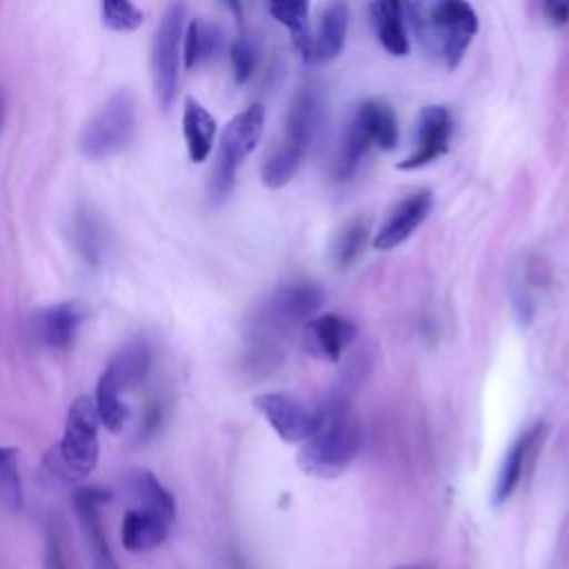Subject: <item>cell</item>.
Here are the masks:
<instances>
[{"instance_id":"6da1fadb","label":"cell","mask_w":569,"mask_h":569,"mask_svg":"<svg viewBox=\"0 0 569 569\" xmlns=\"http://www.w3.org/2000/svg\"><path fill=\"white\" fill-rule=\"evenodd\" d=\"M322 302L325 291L309 280L282 284L264 298L244 322V371L262 376L278 369L287 356L291 333L305 327Z\"/></svg>"},{"instance_id":"7a4b0ae2","label":"cell","mask_w":569,"mask_h":569,"mask_svg":"<svg viewBox=\"0 0 569 569\" xmlns=\"http://www.w3.org/2000/svg\"><path fill=\"white\" fill-rule=\"evenodd\" d=\"M320 422L316 431L302 442L298 465L307 476L336 478L340 476L362 449V425L347 398H333L318 411Z\"/></svg>"},{"instance_id":"3957f363","label":"cell","mask_w":569,"mask_h":569,"mask_svg":"<svg viewBox=\"0 0 569 569\" xmlns=\"http://www.w3.org/2000/svg\"><path fill=\"white\" fill-rule=\"evenodd\" d=\"M325 120L322 93L313 84L296 91L284 116V129L278 144L269 151L260 167V180L269 189L284 187L300 169L307 151L320 133Z\"/></svg>"},{"instance_id":"277c9868","label":"cell","mask_w":569,"mask_h":569,"mask_svg":"<svg viewBox=\"0 0 569 569\" xmlns=\"http://www.w3.org/2000/svg\"><path fill=\"white\" fill-rule=\"evenodd\" d=\"M402 7L409 13L420 44L431 56H438L449 71H453L478 33L476 9L462 0H442L433 4L418 2Z\"/></svg>"},{"instance_id":"5b68a950","label":"cell","mask_w":569,"mask_h":569,"mask_svg":"<svg viewBox=\"0 0 569 569\" xmlns=\"http://www.w3.org/2000/svg\"><path fill=\"white\" fill-rule=\"evenodd\" d=\"M149 367H151V349L140 338L122 345L109 358L104 371L98 378L96 398H93L98 418L109 431L118 433L124 427L129 418L124 393L144 380V376L149 373Z\"/></svg>"},{"instance_id":"8992f818","label":"cell","mask_w":569,"mask_h":569,"mask_svg":"<svg viewBox=\"0 0 569 569\" xmlns=\"http://www.w3.org/2000/svg\"><path fill=\"white\" fill-rule=\"evenodd\" d=\"M264 131V109L262 104H249L240 113H236L220 136V147L216 153V162L209 180V196L213 202H222L233 184L238 169L244 158L258 147Z\"/></svg>"},{"instance_id":"52a82bcc","label":"cell","mask_w":569,"mask_h":569,"mask_svg":"<svg viewBox=\"0 0 569 569\" xmlns=\"http://www.w3.org/2000/svg\"><path fill=\"white\" fill-rule=\"evenodd\" d=\"M136 96L129 89L113 91L80 133V151L89 160H102L122 151L136 133Z\"/></svg>"},{"instance_id":"ba28073f","label":"cell","mask_w":569,"mask_h":569,"mask_svg":"<svg viewBox=\"0 0 569 569\" xmlns=\"http://www.w3.org/2000/svg\"><path fill=\"white\" fill-rule=\"evenodd\" d=\"M98 409L93 398L78 396L64 420V431L58 442V469L64 478H84L89 476L100 456V442H98Z\"/></svg>"},{"instance_id":"9c48e42d","label":"cell","mask_w":569,"mask_h":569,"mask_svg":"<svg viewBox=\"0 0 569 569\" xmlns=\"http://www.w3.org/2000/svg\"><path fill=\"white\" fill-rule=\"evenodd\" d=\"M187 9L173 2L164 9L153 40H151V82L158 104L167 111L178 93L180 60H182V36H184Z\"/></svg>"},{"instance_id":"30bf717a","label":"cell","mask_w":569,"mask_h":569,"mask_svg":"<svg viewBox=\"0 0 569 569\" xmlns=\"http://www.w3.org/2000/svg\"><path fill=\"white\" fill-rule=\"evenodd\" d=\"M253 407L284 442H305L320 422L318 411L282 391L256 396Z\"/></svg>"},{"instance_id":"8fae6325","label":"cell","mask_w":569,"mask_h":569,"mask_svg":"<svg viewBox=\"0 0 569 569\" xmlns=\"http://www.w3.org/2000/svg\"><path fill=\"white\" fill-rule=\"evenodd\" d=\"M109 500H111V493L102 487H82L73 493V509L80 520L91 569H120L109 547V540L104 536L102 516H100V507L107 505Z\"/></svg>"},{"instance_id":"7c38bea8","label":"cell","mask_w":569,"mask_h":569,"mask_svg":"<svg viewBox=\"0 0 569 569\" xmlns=\"http://www.w3.org/2000/svg\"><path fill=\"white\" fill-rule=\"evenodd\" d=\"M453 118L445 104H427L416 122V149L396 164L400 171L420 169L438 160L451 140Z\"/></svg>"},{"instance_id":"4fadbf2b","label":"cell","mask_w":569,"mask_h":569,"mask_svg":"<svg viewBox=\"0 0 569 569\" xmlns=\"http://www.w3.org/2000/svg\"><path fill=\"white\" fill-rule=\"evenodd\" d=\"M433 207V193L429 189L413 191L405 196L400 202H396L385 222L378 227L371 244L378 251H389L398 244H402L431 213Z\"/></svg>"},{"instance_id":"5bb4252c","label":"cell","mask_w":569,"mask_h":569,"mask_svg":"<svg viewBox=\"0 0 569 569\" xmlns=\"http://www.w3.org/2000/svg\"><path fill=\"white\" fill-rule=\"evenodd\" d=\"M358 327L340 316V313H322L313 316L305 327H302V342L305 349L327 362H338L347 347L356 340Z\"/></svg>"},{"instance_id":"9a60e30c","label":"cell","mask_w":569,"mask_h":569,"mask_svg":"<svg viewBox=\"0 0 569 569\" xmlns=\"http://www.w3.org/2000/svg\"><path fill=\"white\" fill-rule=\"evenodd\" d=\"M545 433H547V425L542 420H538L509 445V449L500 462L496 485H493V505H502L513 496L529 460L536 456L538 447L542 445Z\"/></svg>"},{"instance_id":"2e32d148","label":"cell","mask_w":569,"mask_h":569,"mask_svg":"<svg viewBox=\"0 0 569 569\" xmlns=\"http://www.w3.org/2000/svg\"><path fill=\"white\" fill-rule=\"evenodd\" d=\"M84 322V307L67 300L42 309L36 316V336L49 349H69Z\"/></svg>"},{"instance_id":"e0dca14e","label":"cell","mask_w":569,"mask_h":569,"mask_svg":"<svg viewBox=\"0 0 569 569\" xmlns=\"http://www.w3.org/2000/svg\"><path fill=\"white\" fill-rule=\"evenodd\" d=\"M347 27H349V9L342 2L327 4L325 11L320 13L316 33H311L305 62L320 64V62L333 60L345 47Z\"/></svg>"},{"instance_id":"ac0fdd59","label":"cell","mask_w":569,"mask_h":569,"mask_svg":"<svg viewBox=\"0 0 569 569\" xmlns=\"http://www.w3.org/2000/svg\"><path fill=\"white\" fill-rule=\"evenodd\" d=\"M169 529H171L169 520H164L156 513L131 507L122 518L120 538H122L124 549L140 553V551H149V549L160 547L167 540Z\"/></svg>"},{"instance_id":"d6986e66","label":"cell","mask_w":569,"mask_h":569,"mask_svg":"<svg viewBox=\"0 0 569 569\" xmlns=\"http://www.w3.org/2000/svg\"><path fill=\"white\" fill-rule=\"evenodd\" d=\"M71 240L87 264L98 267L104 260L109 247V231L104 227V220L91 207H82L76 211L71 220Z\"/></svg>"},{"instance_id":"ffe728a7","label":"cell","mask_w":569,"mask_h":569,"mask_svg":"<svg viewBox=\"0 0 569 569\" xmlns=\"http://www.w3.org/2000/svg\"><path fill=\"white\" fill-rule=\"evenodd\" d=\"M182 136L191 162L200 164L209 158L216 140V118L196 100L187 98L182 109Z\"/></svg>"},{"instance_id":"44dd1931","label":"cell","mask_w":569,"mask_h":569,"mask_svg":"<svg viewBox=\"0 0 569 569\" xmlns=\"http://www.w3.org/2000/svg\"><path fill=\"white\" fill-rule=\"evenodd\" d=\"M378 42L396 58L409 53V38L405 27V7L396 0H378L369 7Z\"/></svg>"},{"instance_id":"7402d4cb","label":"cell","mask_w":569,"mask_h":569,"mask_svg":"<svg viewBox=\"0 0 569 569\" xmlns=\"http://www.w3.org/2000/svg\"><path fill=\"white\" fill-rule=\"evenodd\" d=\"M127 489L133 498V507L156 513L173 525L176 520V502L173 496L162 487V482L147 469H136L127 476Z\"/></svg>"},{"instance_id":"603a6c76","label":"cell","mask_w":569,"mask_h":569,"mask_svg":"<svg viewBox=\"0 0 569 569\" xmlns=\"http://www.w3.org/2000/svg\"><path fill=\"white\" fill-rule=\"evenodd\" d=\"M371 147H373V138H371L362 116L356 111L340 138V144H338V153H336V162H333L336 180H349L358 171L362 158L369 153Z\"/></svg>"},{"instance_id":"cb8c5ba5","label":"cell","mask_w":569,"mask_h":569,"mask_svg":"<svg viewBox=\"0 0 569 569\" xmlns=\"http://www.w3.org/2000/svg\"><path fill=\"white\" fill-rule=\"evenodd\" d=\"M356 111L362 116V120H365V124H367L376 147H380L382 151L396 149L398 136H400V127H398V118H396L393 109L387 102H382V100H365L362 104H358Z\"/></svg>"},{"instance_id":"d4e9b609","label":"cell","mask_w":569,"mask_h":569,"mask_svg":"<svg viewBox=\"0 0 569 569\" xmlns=\"http://www.w3.org/2000/svg\"><path fill=\"white\" fill-rule=\"evenodd\" d=\"M220 42H222V36H220L218 27H213L209 22H202V20H191L184 27V36H182L184 67L193 69L200 62L216 56V51L220 49Z\"/></svg>"},{"instance_id":"484cf974","label":"cell","mask_w":569,"mask_h":569,"mask_svg":"<svg viewBox=\"0 0 569 569\" xmlns=\"http://www.w3.org/2000/svg\"><path fill=\"white\" fill-rule=\"evenodd\" d=\"M267 11L271 13L273 20H278L291 33L296 49L305 58L311 42V31L307 24L309 2H269Z\"/></svg>"},{"instance_id":"4316f807","label":"cell","mask_w":569,"mask_h":569,"mask_svg":"<svg viewBox=\"0 0 569 569\" xmlns=\"http://www.w3.org/2000/svg\"><path fill=\"white\" fill-rule=\"evenodd\" d=\"M367 233H369V224L360 218L347 222L331 247V260L338 269H349L365 251L367 247Z\"/></svg>"},{"instance_id":"83f0119b","label":"cell","mask_w":569,"mask_h":569,"mask_svg":"<svg viewBox=\"0 0 569 569\" xmlns=\"http://www.w3.org/2000/svg\"><path fill=\"white\" fill-rule=\"evenodd\" d=\"M71 556L73 553L69 547L64 522L53 518L47 525V536H44V569H73Z\"/></svg>"},{"instance_id":"f1b7e54d","label":"cell","mask_w":569,"mask_h":569,"mask_svg":"<svg viewBox=\"0 0 569 569\" xmlns=\"http://www.w3.org/2000/svg\"><path fill=\"white\" fill-rule=\"evenodd\" d=\"M16 458L18 449L0 445V498L11 509H18L22 505V482Z\"/></svg>"},{"instance_id":"f546056e","label":"cell","mask_w":569,"mask_h":569,"mask_svg":"<svg viewBox=\"0 0 569 569\" xmlns=\"http://www.w3.org/2000/svg\"><path fill=\"white\" fill-rule=\"evenodd\" d=\"M102 22L113 31H133L142 24L144 13L129 0H104L100 4Z\"/></svg>"},{"instance_id":"4dcf8cb0","label":"cell","mask_w":569,"mask_h":569,"mask_svg":"<svg viewBox=\"0 0 569 569\" xmlns=\"http://www.w3.org/2000/svg\"><path fill=\"white\" fill-rule=\"evenodd\" d=\"M229 58H231L236 82H247L253 76L258 64L256 42L247 33H238L229 47Z\"/></svg>"},{"instance_id":"1f68e13d","label":"cell","mask_w":569,"mask_h":569,"mask_svg":"<svg viewBox=\"0 0 569 569\" xmlns=\"http://www.w3.org/2000/svg\"><path fill=\"white\" fill-rule=\"evenodd\" d=\"M542 11L547 16V20L556 27H562L569 22V2L567 0H549L542 2Z\"/></svg>"},{"instance_id":"d6a6232c","label":"cell","mask_w":569,"mask_h":569,"mask_svg":"<svg viewBox=\"0 0 569 569\" xmlns=\"http://www.w3.org/2000/svg\"><path fill=\"white\" fill-rule=\"evenodd\" d=\"M396 569H420V567H416V565H405V567H396Z\"/></svg>"},{"instance_id":"836d02e7","label":"cell","mask_w":569,"mask_h":569,"mask_svg":"<svg viewBox=\"0 0 569 569\" xmlns=\"http://www.w3.org/2000/svg\"><path fill=\"white\" fill-rule=\"evenodd\" d=\"M0 122H2V100H0Z\"/></svg>"}]
</instances>
